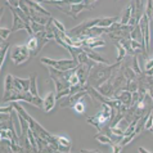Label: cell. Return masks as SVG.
Listing matches in <instances>:
<instances>
[{
  "mask_svg": "<svg viewBox=\"0 0 153 153\" xmlns=\"http://www.w3.org/2000/svg\"><path fill=\"white\" fill-rule=\"evenodd\" d=\"M9 49H10V44H1V50H0V70H3L4 67V63H5V57H7V53H9Z\"/></svg>",
  "mask_w": 153,
  "mask_h": 153,
  "instance_id": "cell-21",
  "label": "cell"
},
{
  "mask_svg": "<svg viewBox=\"0 0 153 153\" xmlns=\"http://www.w3.org/2000/svg\"><path fill=\"white\" fill-rule=\"evenodd\" d=\"M138 151H139V152H147V153L151 152V151H148V149H144V148H138Z\"/></svg>",
  "mask_w": 153,
  "mask_h": 153,
  "instance_id": "cell-28",
  "label": "cell"
},
{
  "mask_svg": "<svg viewBox=\"0 0 153 153\" xmlns=\"http://www.w3.org/2000/svg\"><path fill=\"white\" fill-rule=\"evenodd\" d=\"M13 84H14V88L17 90L30 91V88H31V79H21V77L13 76Z\"/></svg>",
  "mask_w": 153,
  "mask_h": 153,
  "instance_id": "cell-16",
  "label": "cell"
},
{
  "mask_svg": "<svg viewBox=\"0 0 153 153\" xmlns=\"http://www.w3.org/2000/svg\"><path fill=\"white\" fill-rule=\"evenodd\" d=\"M40 62L42 65L48 66V67H53L56 70L59 71H70V70H74L79 66V61L77 59H52V58H41Z\"/></svg>",
  "mask_w": 153,
  "mask_h": 153,
  "instance_id": "cell-6",
  "label": "cell"
},
{
  "mask_svg": "<svg viewBox=\"0 0 153 153\" xmlns=\"http://www.w3.org/2000/svg\"><path fill=\"white\" fill-rule=\"evenodd\" d=\"M94 139L97 140V142H99L100 144H108L109 147H113L114 144H116V143H114V142H113V140H112L111 138L108 137L107 134L102 133V131H99V133H98V134L95 135V137H94Z\"/></svg>",
  "mask_w": 153,
  "mask_h": 153,
  "instance_id": "cell-20",
  "label": "cell"
},
{
  "mask_svg": "<svg viewBox=\"0 0 153 153\" xmlns=\"http://www.w3.org/2000/svg\"><path fill=\"white\" fill-rule=\"evenodd\" d=\"M133 5H134V0H131V3L125 8L124 12H122V14L120 17V21H118L120 23H122V25H129L130 18H131V13H133Z\"/></svg>",
  "mask_w": 153,
  "mask_h": 153,
  "instance_id": "cell-18",
  "label": "cell"
},
{
  "mask_svg": "<svg viewBox=\"0 0 153 153\" xmlns=\"http://www.w3.org/2000/svg\"><path fill=\"white\" fill-rule=\"evenodd\" d=\"M58 152L68 153L72 149V139L68 135H58Z\"/></svg>",
  "mask_w": 153,
  "mask_h": 153,
  "instance_id": "cell-14",
  "label": "cell"
},
{
  "mask_svg": "<svg viewBox=\"0 0 153 153\" xmlns=\"http://www.w3.org/2000/svg\"><path fill=\"white\" fill-rule=\"evenodd\" d=\"M82 49L86 52V54H88V57L90 58V59H93L94 62H97V63H104V65H109V62L108 59H105L103 56H100L99 53H97L94 49H91V48H88V46H82Z\"/></svg>",
  "mask_w": 153,
  "mask_h": 153,
  "instance_id": "cell-17",
  "label": "cell"
},
{
  "mask_svg": "<svg viewBox=\"0 0 153 153\" xmlns=\"http://www.w3.org/2000/svg\"><path fill=\"white\" fill-rule=\"evenodd\" d=\"M147 7L144 9V13L139 21V27L142 30L144 37V50L146 54L151 50V21L153 18V0H147Z\"/></svg>",
  "mask_w": 153,
  "mask_h": 153,
  "instance_id": "cell-3",
  "label": "cell"
},
{
  "mask_svg": "<svg viewBox=\"0 0 153 153\" xmlns=\"http://www.w3.org/2000/svg\"><path fill=\"white\" fill-rule=\"evenodd\" d=\"M86 97H90L88 90H82V91L75 93V94L63 97L62 99H59V107L61 108H74V105L77 103V102L82 100L84 98H86Z\"/></svg>",
  "mask_w": 153,
  "mask_h": 153,
  "instance_id": "cell-10",
  "label": "cell"
},
{
  "mask_svg": "<svg viewBox=\"0 0 153 153\" xmlns=\"http://www.w3.org/2000/svg\"><path fill=\"white\" fill-rule=\"evenodd\" d=\"M113 44H114V46L117 48V50H118V56H117V58H116V62H121V61H124V59L127 57V52H126V49L122 46L120 42H117V41H113Z\"/></svg>",
  "mask_w": 153,
  "mask_h": 153,
  "instance_id": "cell-22",
  "label": "cell"
},
{
  "mask_svg": "<svg viewBox=\"0 0 153 153\" xmlns=\"http://www.w3.org/2000/svg\"><path fill=\"white\" fill-rule=\"evenodd\" d=\"M10 59L16 66L26 63L28 59H31V54H30V49L27 44L10 46Z\"/></svg>",
  "mask_w": 153,
  "mask_h": 153,
  "instance_id": "cell-8",
  "label": "cell"
},
{
  "mask_svg": "<svg viewBox=\"0 0 153 153\" xmlns=\"http://www.w3.org/2000/svg\"><path fill=\"white\" fill-rule=\"evenodd\" d=\"M90 65H86V63H79V66L75 68L76 75L79 76V80L81 85L86 86L88 85V79H89V74H90V70H91Z\"/></svg>",
  "mask_w": 153,
  "mask_h": 153,
  "instance_id": "cell-11",
  "label": "cell"
},
{
  "mask_svg": "<svg viewBox=\"0 0 153 153\" xmlns=\"http://www.w3.org/2000/svg\"><path fill=\"white\" fill-rule=\"evenodd\" d=\"M100 105H102V109L99 112H97V114H94V116H91V117H86V121L90 125L95 126L98 131H100L103 129L105 124H109V121H111L114 117V114H116V111H114L111 105L104 104V103H102Z\"/></svg>",
  "mask_w": 153,
  "mask_h": 153,
  "instance_id": "cell-4",
  "label": "cell"
},
{
  "mask_svg": "<svg viewBox=\"0 0 153 153\" xmlns=\"http://www.w3.org/2000/svg\"><path fill=\"white\" fill-rule=\"evenodd\" d=\"M95 5L89 4L86 1H81V3H74V4H66V5H57V8L61 12H63L65 14L72 17V18H77L79 14L84 10H91L94 9Z\"/></svg>",
  "mask_w": 153,
  "mask_h": 153,
  "instance_id": "cell-7",
  "label": "cell"
},
{
  "mask_svg": "<svg viewBox=\"0 0 153 153\" xmlns=\"http://www.w3.org/2000/svg\"><path fill=\"white\" fill-rule=\"evenodd\" d=\"M74 111L76 112V113H79V114H82V113H85V111H86V105L84 104V102L82 100H80V102H77L75 105H74Z\"/></svg>",
  "mask_w": 153,
  "mask_h": 153,
  "instance_id": "cell-24",
  "label": "cell"
},
{
  "mask_svg": "<svg viewBox=\"0 0 153 153\" xmlns=\"http://www.w3.org/2000/svg\"><path fill=\"white\" fill-rule=\"evenodd\" d=\"M149 133H151V134H152V135H153V126H152V129H151V130H149Z\"/></svg>",
  "mask_w": 153,
  "mask_h": 153,
  "instance_id": "cell-29",
  "label": "cell"
},
{
  "mask_svg": "<svg viewBox=\"0 0 153 153\" xmlns=\"http://www.w3.org/2000/svg\"><path fill=\"white\" fill-rule=\"evenodd\" d=\"M10 33H12V28H4V27L0 28V40H1V44L9 37Z\"/></svg>",
  "mask_w": 153,
  "mask_h": 153,
  "instance_id": "cell-25",
  "label": "cell"
},
{
  "mask_svg": "<svg viewBox=\"0 0 153 153\" xmlns=\"http://www.w3.org/2000/svg\"><path fill=\"white\" fill-rule=\"evenodd\" d=\"M82 46H88L91 49H98V48H104L105 41L102 39L100 36H93V37H86L82 40Z\"/></svg>",
  "mask_w": 153,
  "mask_h": 153,
  "instance_id": "cell-13",
  "label": "cell"
},
{
  "mask_svg": "<svg viewBox=\"0 0 153 153\" xmlns=\"http://www.w3.org/2000/svg\"><path fill=\"white\" fill-rule=\"evenodd\" d=\"M56 102H57L56 93L49 91L44 98V107H42V111H44L45 113H50L54 108H56Z\"/></svg>",
  "mask_w": 153,
  "mask_h": 153,
  "instance_id": "cell-15",
  "label": "cell"
},
{
  "mask_svg": "<svg viewBox=\"0 0 153 153\" xmlns=\"http://www.w3.org/2000/svg\"><path fill=\"white\" fill-rule=\"evenodd\" d=\"M113 98H116L122 103V105L126 108H130L131 105L134 103V98H133V93H130L129 90H121L116 93V94L113 95Z\"/></svg>",
  "mask_w": 153,
  "mask_h": 153,
  "instance_id": "cell-12",
  "label": "cell"
},
{
  "mask_svg": "<svg viewBox=\"0 0 153 153\" xmlns=\"http://www.w3.org/2000/svg\"><path fill=\"white\" fill-rule=\"evenodd\" d=\"M105 32H107V28L97 26V27H91V28L86 30V31L84 32V36H86V37H93V36H100V35H103V33H105Z\"/></svg>",
  "mask_w": 153,
  "mask_h": 153,
  "instance_id": "cell-19",
  "label": "cell"
},
{
  "mask_svg": "<svg viewBox=\"0 0 153 153\" xmlns=\"http://www.w3.org/2000/svg\"><path fill=\"white\" fill-rule=\"evenodd\" d=\"M121 62H116V63H112V65L111 63H109V65H104V63H95V65L91 67L90 74H89L88 85H90V86L98 89L100 85L107 82L109 80V77L113 75V72L121 66Z\"/></svg>",
  "mask_w": 153,
  "mask_h": 153,
  "instance_id": "cell-1",
  "label": "cell"
},
{
  "mask_svg": "<svg viewBox=\"0 0 153 153\" xmlns=\"http://www.w3.org/2000/svg\"><path fill=\"white\" fill-rule=\"evenodd\" d=\"M81 152H93V153H99V149H81Z\"/></svg>",
  "mask_w": 153,
  "mask_h": 153,
  "instance_id": "cell-27",
  "label": "cell"
},
{
  "mask_svg": "<svg viewBox=\"0 0 153 153\" xmlns=\"http://www.w3.org/2000/svg\"><path fill=\"white\" fill-rule=\"evenodd\" d=\"M30 26H31L33 33L41 32V31H44V30H45V25H41V23H39V22H35V21H31Z\"/></svg>",
  "mask_w": 153,
  "mask_h": 153,
  "instance_id": "cell-23",
  "label": "cell"
},
{
  "mask_svg": "<svg viewBox=\"0 0 153 153\" xmlns=\"http://www.w3.org/2000/svg\"><path fill=\"white\" fill-rule=\"evenodd\" d=\"M120 18L118 17H98V18H93V19H89V21H84L80 25H77L76 27L71 28L70 31H67V33L71 36H80V35H84V32L86 30L91 28V27H104V28H108L111 27L114 22H118Z\"/></svg>",
  "mask_w": 153,
  "mask_h": 153,
  "instance_id": "cell-2",
  "label": "cell"
},
{
  "mask_svg": "<svg viewBox=\"0 0 153 153\" xmlns=\"http://www.w3.org/2000/svg\"><path fill=\"white\" fill-rule=\"evenodd\" d=\"M52 21H53V23L56 25V27L59 30V31H61V32H65V33H67V31H66L65 26H63V25H62L61 22H59L58 19H56V18H54V17H52Z\"/></svg>",
  "mask_w": 153,
  "mask_h": 153,
  "instance_id": "cell-26",
  "label": "cell"
},
{
  "mask_svg": "<svg viewBox=\"0 0 153 153\" xmlns=\"http://www.w3.org/2000/svg\"><path fill=\"white\" fill-rule=\"evenodd\" d=\"M50 42V39L46 36V31L41 32H37V33H33V35L30 37V40L27 41V46L30 49V54H31V58L36 57L37 54L40 53V50L44 48V46Z\"/></svg>",
  "mask_w": 153,
  "mask_h": 153,
  "instance_id": "cell-5",
  "label": "cell"
},
{
  "mask_svg": "<svg viewBox=\"0 0 153 153\" xmlns=\"http://www.w3.org/2000/svg\"><path fill=\"white\" fill-rule=\"evenodd\" d=\"M7 7L10 9L12 16H13V25H12V32H17V31H19V30H25V31H26L30 36H32V35H33V31H32L31 26H30V23H27L26 21H23L22 18H21L19 14L17 13V10L14 9V7L9 5V4H7Z\"/></svg>",
  "mask_w": 153,
  "mask_h": 153,
  "instance_id": "cell-9",
  "label": "cell"
}]
</instances>
